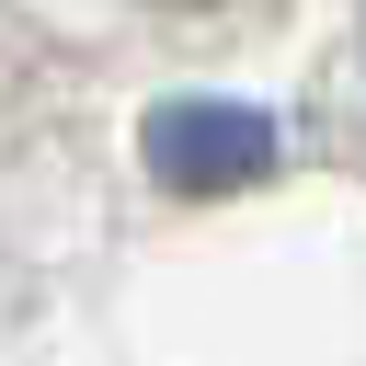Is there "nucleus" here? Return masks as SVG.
<instances>
[{
  "instance_id": "1",
  "label": "nucleus",
  "mask_w": 366,
  "mask_h": 366,
  "mask_svg": "<svg viewBox=\"0 0 366 366\" xmlns=\"http://www.w3.org/2000/svg\"><path fill=\"white\" fill-rule=\"evenodd\" d=\"M149 137H160V172H172V183H240V172H263V149H274V126H263V114H229V103L160 114Z\"/></svg>"
}]
</instances>
